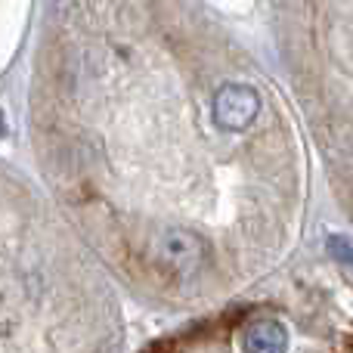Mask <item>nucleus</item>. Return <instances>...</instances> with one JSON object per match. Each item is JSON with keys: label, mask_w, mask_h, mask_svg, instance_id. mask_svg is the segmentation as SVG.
Wrapping results in <instances>:
<instances>
[{"label": "nucleus", "mask_w": 353, "mask_h": 353, "mask_svg": "<svg viewBox=\"0 0 353 353\" xmlns=\"http://www.w3.org/2000/svg\"><path fill=\"white\" fill-rule=\"evenodd\" d=\"M74 294L0 214V353H78Z\"/></svg>", "instance_id": "f257e3e1"}, {"label": "nucleus", "mask_w": 353, "mask_h": 353, "mask_svg": "<svg viewBox=\"0 0 353 353\" xmlns=\"http://www.w3.org/2000/svg\"><path fill=\"white\" fill-rule=\"evenodd\" d=\"M152 257L174 276L189 279V276L201 273V267L208 263V245L195 232L171 226V230L159 232V239L152 242Z\"/></svg>", "instance_id": "f03ea898"}, {"label": "nucleus", "mask_w": 353, "mask_h": 353, "mask_svg": "<svg viewBox=\"0 0 353 353\" xmlns=\"http://www.w3.org/2000/svg\"><path fill=\"white\" fill-rule=\"evenodd\" d=\"M261 112V97L245 84H223L214 93V121L223 130H245Z\"/></svg>", "instance_id": "7ed1b4c3"}, {"label": "nucleus", "mask_w": 353, "mask_h": 353, "mask_svg": "<svg viewBox=\"0 0 353 353\" xmlns=\"http://www.w3.org/2000/svg\"><path fill=\"white\" fill-rule=\"evenodd\" d=\"M245 353H285L288 350V329L276 319H257L242 335Z\"/></svg>", "instance_id": "20e7f679"}, {"label": "nucleus", "mask_w": 353, "mask_h": 353, "mask_svg": "<svg viewBox=\"0 0 353 353\" xmlns=\"http://www.w3.org/2000/svg\"><path fill=\"white\" fill-rule=\"evenodd\" d=\"M329 254L335 257L338 263H344V267L353 270V245L347 239H329Z\"/></svg>", "instance_id": "39448f33"}]
</instances>
